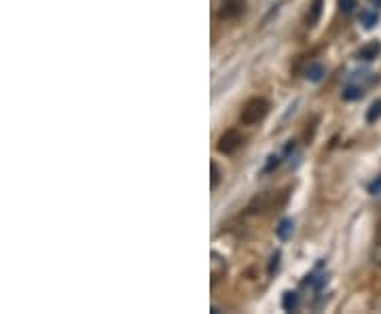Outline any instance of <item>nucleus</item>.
I'll return each mask as SVG.
<instances>
[{
	"label": "nucleus",
	"mask_w": 381,
	"mask_h": 314,
	"mask_svg": "<svg viewBox=\"0 0 381 314\" xmlns=\"http://www.w3.org/2000/svg\"><path fill=\"white\" fill-rule=\"evenodd\" d=\"M280 253H275V255L271 257V263H269V274H273V272H277V268H280Z\"/></svg>",
	"instance_id": "obj_16"
},
{
	"label": "nucleus",
	"mask_w": 381,
	"mask_h": 314,
	"mask_svg": "<svg viewBox=\"0 0 381 314\" xmlns=\"http://www.w3.org/2000/svg\"><path fill=\"white\" fill-rule=\"evenodd\" d=\"M379 53H381V43H379V40H370V43L360 47L358 59H362V62H373Z\"/></svg>",
	"instance_id": "obj_4"
},
{
	"label": "nucleus",
	"mask_w": 381,
	"mask_h": 314,
	"mask_svg": "<svg viewBox=\"0 0 381 314\" xmlns=\"http://www.w3.org/2000/svg\"><path fill=\"white\" fill-rule=\"evenodd\" d=\"M280 164H282V157L280 155H269V159H267V166H265V172H273Z\"/></svg>",
	"instance_id": "obj_14"
},
{
	"label": "nucleus",
	"mask_w": 381,
	"mask_h": 314,
	"mask_svg": "<svg viewBox=\"0 0 381 314\" xmlns=\"http://www.w3.org/2000/svg\"><path fill=\"white\" fill-rule=\"evenodd\" d=\"M292 229H294V223L290 219H282L280 225L275 227V234H277V238H280V240H288V238L292 236Z\"/></svg>",
	"instance_id": "obj_8"
},
{
	"label": "nucleus",
	"mask_w": 381,
	"mask_h": 314,
	"mask_svg": "<svg viewBox=\"0 0 381 314\" xmlns=\"http://www.w3.org/2000/svg\"><path fill=\"white\" fill-rule=\"evenodd\" d=\"M267 113H269V102L265 98H252L244 104L240 121L244 125H256L267 117Z\"/></svg>",
	"instance_id": "obj_1"
},
{
	"label": "nucleus",
	"mask_w": 381,
	"mask_h": 314,
	"mask_svg": "<svg viewBox=\"0 0 381 314\" xmlns=\"http://www.w3.org/2000/svg\"><path fill=\"white\" fill-rule=\"evenodd\" d=\"M244 7H246L244 0H224V5H222V9H220L218 17H220V19H231V17H238V15H242Z\"/></svg>",
	"instance_id": "obj_3"
},
{
	"label": "nucleus",
	"mask_w": 381,
	"mask_h": 314,
	"mask_svg": "<svg viewBox=\"0 0 381 314\" xmlns=\"http://www.w3.org/2000/svg\"><path fill=\"white\" fill-rule=\"evenodd\" d=\"M339 9H341V13H343V15L354 13V9H356V0H339Z\"/></svg>",
	"instance_id": "obj_13"
},
{
	"label": "nucleus",
	"mask_w": 381,
	"mask_h": 314,
	"mask_svg": "<svg viewBox=\"0 0 381 314\" xmlns=\"http://www.w3.org/2000/svg\"><path fill=\"white\" fill-rule=\"evenodd\" d=\"M324 75H326V70H324L322 64H310V68L305 70V77L310 79L312 83H320V81L324 79Z\"/></svg>",
	"instance_id": "obj_7"
},
{
	"label": "nucleus",
	"mask_w": 381,
	"mask_h": 314,
	"mask_svg": "<svg viewBox=\"0 0 381 314\" xmlns=\"http://www.w3.org/2000/svg\"><path fill=\"white\" fill-rule=\"evenodd\" d=\"M360 22L364 28H373L379 22V13L377 11H360Z\"/></svg>",
	"instance_id": "obj_10"
},
{
	"label": "nucleus",
	"mask_w": 381,
	"mask_h": 314,
	"mask_svg": "<svg viewBox=\"0 0 381 314\" xmlns=\"http://www.w3.org/2000/svg\"><path fill=\"white\" fill-rule=\"evenodd\" d=\"M322 7H324V0H314L310 5V11H307V17H305V24L310 28L318 24V19L322 15Z\"/></svg>",
	"instance_id": "obj_5"
},
{
	"label": "nucleus",
	"mask_w": 381,
	"mask_h": 314,
	"mask_svg": "<svg viewBox=\"0 0 381 314\" xmlns=\"http://www.w3.org/2000/svg\"><path fill=\"white\" fill-rule=\"evenodd\" d=\"M298 303H301V299H298V293L294 291H286L284 297H282V308L286 312H296L298 310Z\"/></svg>",
	"instance_id": "obj_6"
},
{
	"label": "nucleus",
	"mask_w": 381,
	"mask_h": 314,
	"mask_svg": "<svg viewBox=\"0 0 381 314\" xmlns=\"http://www.w3.org/2000/svg\"><path fill=\"white\" fill-rule=\"evenodd\" d=\"M379 117H381V100L373 102V104L368 106V110H366V121H368V123H375Z\"/></svg>",
	"instance_id": "obj_11"
},
{
	"label": "nucleus",
	"mask_w": 381,
	"mask_h": 314,
	"mask_svg": "<svg viewBox=\"0 0 381 314\" xmlns=\"http://www.w3.org/2000/svg\"><path fill=\"white\" fill-rule=\"evenodd\" d=\"M362 87H360V85H352V83H349L345 89H343V100H347V102H352V100H358V98H362Z\"/></svg>",
	"instance_id": "obj_9"
},
{
	"label": "nucleus",
	"mask_w": 381,
	"mask_h": 314,
	"mask_svg": "<svg viewBox=\"0 0 381 314\" xmlns=\"http://www.w3.org/2000/svg\"><path fill=\"white\" fill-rule=\"evenodd\" d=\"M370 3H373L375 7H381V0H370Z\"/></svg>",
	"instance_id": "obj_17"
},
{
	"label": "nucleus",
	"mask_w": 381,
	"mask_h": 314,
	"mask_svg": "<svg viewBox=\"0 0 381 314\" xmlns=\"http://www.w3.org/2000/svg\"><path fill=\"white\" fill-rule=\"evenodd\" d=\"M368 191H370V194H373V196L381 194V176H377V178L373 180V183L368 185Z\"/></svg>",
	"instance_id": "obj_15"
},
{
	"label": "nucleus",
	"mask_w": 381,
	"mask_h": 314,
	"mask_svg": "<svg viewBox=\"0 0 381 314\" xmlns=\"http://www.w3.org/2000/svg\"><path fill=\"white\" fill-rule=\"evenodd\" d=\"M210 170H212V180H210V185H212V189H216V187H218V183H220V168H218V164H216V161H210Z\"/></svg>",
	"instance_id": "obj_12"
},
{
	"label": "nucleus",
	"mask_w": 381,
	"mask_h": 314,
	"mask_svg": "<svg viewBox=\"0 0 381 314\" xmlns=\"http://www.w3.org/2000/svg\"><path fill=\"white\" fill-rule=\"evenodd\" d=\"M242 143H244V138H242V134H240L238 130H226L224 134L218 138V145H216V149H218L222 155H231V153H235V151L242 147Z\"/></svg>",
	"instance_id": "obj_2"
}]
</instances>
